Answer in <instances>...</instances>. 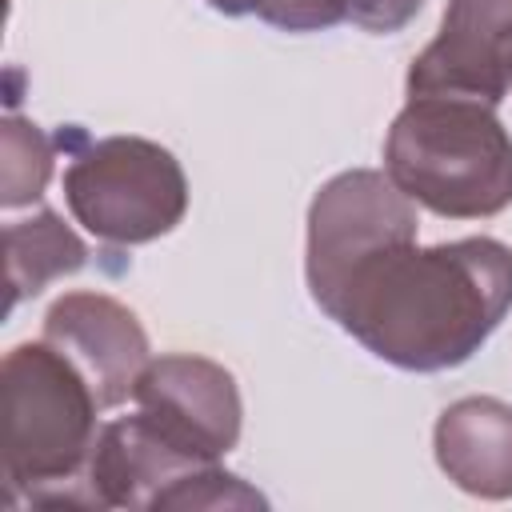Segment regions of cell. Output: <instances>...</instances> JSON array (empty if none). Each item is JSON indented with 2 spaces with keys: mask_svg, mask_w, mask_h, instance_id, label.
<instances>
[{
  "mask_svg": "<svg viewBox=\"0 0 512 512\" xmlns=\"http://www.w3.org/2000/svg\"><path fill=\"white\" fill-rule=\"evenodd\" d=\"M392 236L312 284L376 356L404 368L460 364L512 300V252L492 240H464L432 252H404Z\"/></svg>",
  "mask_w": 512,
  "mask_h": 512,
  "instance_id": "1",
  "label": "cell"
},
{
  "mask_svg": "<svg viewBox=\"0 0 512 512\" xmlns=\"http://www.w3.org/2000/svg\"><path fill=\"white\" fill-rule=\"evenodd\" d=\"M396 184L444 216H488L512 200V144L472 100L412 96L388 140Z\"/></svg>",
  "mask_w": 512,
  "mask_h": 512,
  "instance_id": "2",
  "label": "cell"
},
{
  "mask_svg": "<svg viewBox=\"0 0 512 512\" xmlns=\"http://www.w3.org/2000/svg\"><path fill=\"white\" fill-rule=\"evenodd\" d=\"M512 76V0H452L440 40L416 60L412 96L452 92L496 104Z\"/></svg>",
  "mask_w": 512,
  "mask_h": 512,
  "instance_id": "3",
  "label": "cell"
},
{
  "mask_svg": "<svg viewBox=\"0 0 512 512\" xmlns=\"http://www.w3.org/2000/svg\"><path fill=\"white\" fill-rule=\"evenodd\" d=\"M436 448L444 472H452L464 492H512V412L496 400H468L444 412L436 428Z\"/></svg>",
  "mask_w": 512,
  "mask_h": 512,
  "instance_id": "4",
  "label": "cell"
},
{
  "mask_svg": "<svg viewBox=\"0 0 512 512\" xmlns=\"http://www.w3.org/2000/svg\"><path fill=\"white\" fill-rule=\"evenodd\" d=\"M220 12H256L280 28H328L348 12V0H212Z\"/></svg>",
  "mask_w": 512,
  "mask_h": 512,
  "instance_id": "5",
  "label": "cell"
},
{
  "mask_svg": "<svg viewBox=\"0 0 512 512\" xmlns=\"http://www.w3.org/2000/svg\"><path fill=\"white\" fill-rule=\"evenodd\" d=\"M416 8H420V0H348V16L376 32L400 28Z\"/></svg>",
  "mask_w": 512,
  "mask_h": 512,
  "instance_id": "6",
  "label": "cell"
}]
</instances>
